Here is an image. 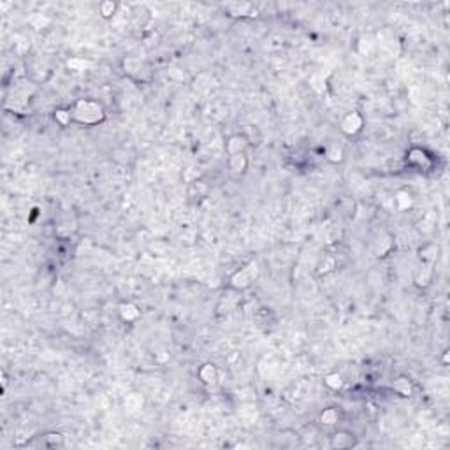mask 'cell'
Instances as JSON below:
<instances>
[{"label":"cell","instance_id":"obj_1","mask_svg":"<svg viewBox=\"0 0 450 450\" xmlns=\"http://www.w3.org/2000/svg\"><path fill=\"white\" fill-rule=\"evenodd\" d=\"M71 109L72 121H78L81 125H97L101 121H104L106 111L104 106L97 101L91 99H81V101L74 102Z\"/></svg>","mask_w":450,"mask_h":450},{"label":"cell","instance_id":"obj_2","mask_svg":"<svg viewBox=\"0 0 450 450\" xmlns=\"http://www.w3.org/2000/svg\"><path fill=\"white\" fill-rule=\"evenodd\" d=\"M255 276H257V264H255V262H250L246 268L239 269L238 273L231 278V285L236 288H246L248 285L255 280Z\"/></svg>","mask_w":450,"mask_h":450},{"label":"cell","instance_id":"obj_3","mask_svg":"<svg viewBox=\"0 0 450 450\" xmlns=\"http://www.w3.org/2000/svg\"><path fill=\"white\" fill-rule=\"evenodd\" d=\"M329 445L333 448H338V450L352 448V447H356V445H357V438L353 436V433H350V431L339 429V431H334V433L331 434Z\"/></svg>","mask_w":450,"mask_h":450},{"label":"cell","instance_id":"obj_4","mask_svg":"<svg viewBox=\"0 0 450 450\" xmlns=\"http://www.w3.org/2000/svg\"><path fill=\"white\" fill-rule=\"evenodd\" d=\"M362 125H364V118L361 116L357 111L348 113L341 121V131L345 132L346 136H356L357 132H361Z\"/></svg>","mask_w":450,"mask_h":450},{"label":"cell","instance_id":"obj_5","mask_svg":"<svg viewBox=\"0 0 450 450\" xmlns=\"http://www.w3.org/2000/svg\"><path fill=\"white\" fill-rule=\"evenodd\" d=\"M248 169V157L246 153H234V155H229V171H231L234 176H241L245 174Z\"/></svg>","mask_w":450,"mask_h":450},{"label":"cell","instance_id":"obj_6","mask_svg":"<svg viewBox=\"0 0 450 450\" xmlns=\"http://www.w3.org/2000/svg\"><path fill=\"white\" fill-rule=\"evenodd\" d=\"M197 375H199L201 382L206 385H215L218 382V369H216V366L211 364V362H206V364L201 366Z\"/></svg>","mask_w":450,"mask_h":450},{"label":"cell","instance_id":"obj_7","mask_svg":"<svg viewBox=\"0 0 450 450\" xmlns=\"http://www.w3.org/2000/svg\"><path fill=\"white\" fill-rule=\"evenodd\" d=\"M43 447H46V448L66 447V436H63L62 433H56V431L46 433L44 436H43Z\"/></svg>","mask_w":450,"mask_h":450},{"label":"cell","instance_id":"obj_8","mask_svg":"<svg viewBox=\"0 0 450 450\" xmlns=\"http://www.w3.org/2000/svg\"><path fill=\"white\" fill-rule=\"evenodd\" d=\"M246 137L245 136H232L231 139L227 141V144H225V148H227L229 155H234V153H243V151L246 150Z\"/></svg>","mask_w":450,"mask_h":450},{"label":"cell","instance_id":"obj_9","mask_svg":"<svg viewBox=\"0 0 450 450\" xmlns=\"http://www.w3.org/2000/svg\"><path fill=\"white\" fill-rule=\"evenodd\" d=\"M339 419H341V413H339L336 408H326V410L320 413V422H322L324 426H327V428L336 426Z\"/></svg>","mask_w":450,"mask_h":450},{"label":"cell","instance_id":"obj_10","mask_svg":"<svg viewBox=\"0 0 450 450\" xmlns=\"http://www.w3.org/2000/svg\"><path fill=\"white\" fill-rule=\"evenodd\" d=\"M123 66H125V72H127L128 76H132L134 79H141V72H143V69H144V63L141 62V60L127 58L123 62Z\"/></svg>","mask_w":450,"mask_h":450},{"label":"cell","instance_id":"obj_11","mask_svg":"<svg viewBox=\"0 0 450 450\" xmlns=\"http://www.w3.org/2000/svg\"><path fill=\"white\" fill-rule=\"evenodd\" d=\"M392 389H394L398 394L405 396V398L411 396V392H413V387H411V383L408 382L406 378H398L394 383H392Z\"/></svg>","mask_w":450,"mask_h":450},{"label":"cell","instance_id":"obj_12","mask_svg":"<svg viewBox=\"0 0 450 450\" xmlns=\"http://www.w3.org/2000/svg\"><path fill=\"white\" fill-rule=\"evenodd\" d=\"M324 383L329 389H333V391H338V389L343 387V376L339 375V373H329V375L324 378Z\"/></svg>","mask_w":450,"mask_h":450},{"label":"cell","instance_id":"obj_13","mask_svg":"<svg viewBox=\"0 0 450 450\" xmlns=\"http://www.w3.org/2000/svg\"><path fill=\"white\" fill-rule=\"evenodd\" d=\"M326 158L329 160V162L333 164H338L343 160V150L339 146H336V144H333V146H329L326 150Z\"/></svg>","mask_w":450,"mask_h":450},{"label":"cell","instance_id":"obj_14","mask_svg":"<svg viewBox=\"0 0 450 450\" xmlns=\"http://www.w3.org/2000/svg\"><path fill=\"white\" fill-rule=\"evenodd\" d=\"M194 190H196V194L199 196V199H203L206 194H208V185H206L204 181H194V183H190V186H188L190 197L194 196Z\"/></svg>","mask_w":450,"mask_h":450},{"label":"cell","instance_id":"obj_15","mask_svg":"<svg viewBox=\"0 0 450 450\" xmlns=\"http://www.w3.org/2000/svg\"><path fill=\"white\" fill-rule=\"evenodd\" d=\"M120 313L125 320H134L139 316V311H137V308L134 306V304H121Z\"/></svg>","mask_w":450,"mask_h":450},{"label":"cell","instance_id":"obj_16","mask_svg":"<svg viewBox=\"0 0 450 450\" xmlns=\"http://www.w3.org/2000/svg\"><path fill=\"white\" fill-rule=\"evenodd\" d=\"M55 120L58 121L60 125H69L72 121V116H71V109H56L55 111Z\"/></svg>","mask_w":450,"mask_h":450}]
</instances>
